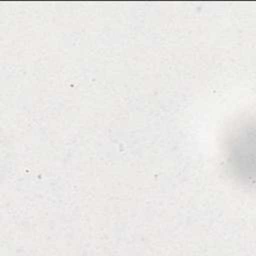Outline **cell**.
Listing matches in <instances>:
<instances>
[{"mask_svg": "<svg viewBox=\"0 0 256 256\" xmlns=\"http://www.w3.org/2000/svg\"><path fill=\"white\" fill-rule=\"evenodd\" d=\"M254 126L245 123L231 136L227 146V164L231 174L243 184H253L255 172Z\"/></svg>", "mask_w": 256, "mask_h": 256, "instance_id": "6da1fadb", "label": "cell"}]
</instances>
